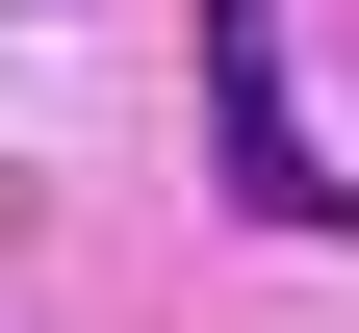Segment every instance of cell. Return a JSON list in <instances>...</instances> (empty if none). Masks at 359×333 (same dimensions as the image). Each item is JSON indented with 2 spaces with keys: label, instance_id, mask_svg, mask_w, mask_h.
<instances>
[{
  "label": "cell",
  "instance_id": "1",
  "mask_svg": "<svg viewBox=\"0 0 359 333\" xmlns=\"http://www.w3.org/2000/svg\"><path fill=\"white\" fill-rule=\"evenodd\" d=\"M205 128H231V205L257 231H334V179H308V128H283V0H205Z\"/></svg>",
  "mask_w": 359,
  "mask_h": 333
}]
</instances>
